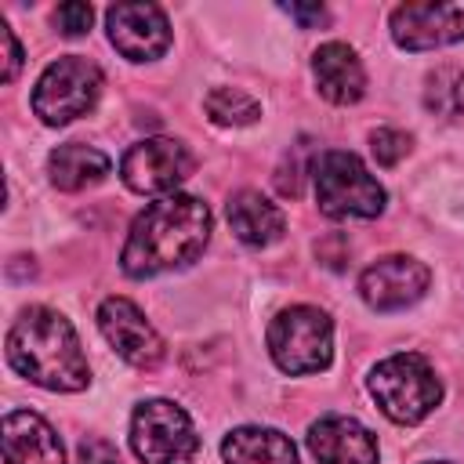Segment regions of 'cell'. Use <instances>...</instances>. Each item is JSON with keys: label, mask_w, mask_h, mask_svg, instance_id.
Masks as SVG:
<instances>
[{"label": "cell", "mask_w": 464, "mask_h": 464, "mask_svg": "<svg viewBox=\"0 0 464 464\" xmlns=\"http://www.w3.org/2000/svg\"><path fill=\"white\" fill-rule=\"evenodd\" d=\"M109 156L94 145H80V141H65L47 156V174L62 192H80L98 185L109 174Z\"/></svg>", "instance_id": "obj_18"}, {"label": "cell", "mask_w": 464, "mask_h": 464, "mask_svg": "<svg viewBox=\"0 0 464 464\" xmlns=\"http://www.w3.org/2000/svg\"><path fill=\"white\" fill-rule=\"evenodd\" d=\"M370 149H373V160L381 167H395L410 152V134L406 130H395V127H377L370 134Z\"/></svg>", "instance_id": "obj_21"}, {"label": "cell", "mask_w": 464, "mask_h": 464, "mask_svg": "<svg viewBox=\"0 0 464 464\" xmlns=\"http://www.w3.org/2000/svg\"><path fill=\"white\" fill-rule=\"evenodd\" d=\"M4 464H65V453L44 417L11 410L4 417Z\"/></svg>", "instance_id": "obj_14"}, {"label": "cell", "mask_w": 464, "mask_h": 464, "mask_svg": "<svg viewBox=\"0 0 464 464\" xmlns=\"http://www.w3.org/2000/svg\"><path fill=\"white\" fill-rule=\"evenodd\" d=\"M91 18H94V11H91V4H62L58 11H54V25L65 33V36H80V33H87L91 29Z\"/></svg>", "instance_id": "obj_22"}, {"label": "cell", "mask_w": 464, "mask_h": 464, "mask_svg": "<svg viewBox=\"0 0 464 464\" xmlns=\"http://www.w3.org/2000/svg\"><path fill=\"white\" fill-rule=\"evenodd\" d=\"M312 72H315V83H319V94L334 105H352L362 98L366 91V72H362V62L359 54L341 44V40H330L323 44L315 54H312Z\"/></svg>", "instance_id": "obj_15"}, {"label": "cell", "mask_w": 464, "mask_h": 464, "mask_svg": "<svg viewBox=\"0 0 464 464\" xmlns=\"http://www.w3.org/2000/svg\"><path fill=\"white\" fill-rule=\"evenodd\" d=\"M210 239V207L199 196L170 192L149 203L123 243L120 265L134 279H149L170 268L192 265Z\"/></svg>", "instance_id": "obj_1"}, {"label": "cell", "mask_w": 464, "mask_h": 464, "mask_svg": "<svg viewBox=\"0 0 464 464\" xmlns=\"http://www.w3.org/2000/svg\"><path fill=\"white\" fill-rule=\"evenodd\" d=\"M7 362L25 381L51 392H80L91 381L72 323L44 304L25 308L7 330Z\"/></svg>", "instance_id": "obj_2"}, {"label": "cell", "mask_w": 464, "mask_h": 464, "mask_svg": "<svg viewBox=\"0 0 464 464\" xmlns=\"http://www.w3.org/2000/svg\"><path fill=\"white\" fill-rule=\"evenodd\" d=\"M98 330L116 348V355L138 370H152L163 359V337L127 297H105L98 304Z\"/></svg>", "instance_id": "obj_10"}, {"label": "cell", "mask_w": 464, "mask_h": 464, "mask_svg": "<svg viewBox=\"0 0 464 464\" xmlns=\"http://www.w3.org/2000/svg\"><path fill=\"white\" fill-rule=\"evenodd\" d=\"M439 464H442V460H439Z\"/></svg>", "instance_id": "obj_26"}, {"label": "cell", "mask_w": 464, "mask_h": 464, "mask_svg": "<svg viewBox=\"0 0 464 464\" xmlns=\"http://www.w3.org/2000/svg\"><path fill=\"white\" fill-rule=\"evenodd\" d=\"M80 464H120V453L105 439H83L80 442Z\"/></svg>", "instance_id": "obj_24"}, {"label": "cell", "mask_w": 464, "mask_h": 464, "mask_svg": "<svg viewBox=\"0 0 464 464\" xmlns=\"http://www.w3.org/2000/svg\"><path fill=\"white\" fill-rule=\"evenodd\" d=\"M225 218H228V225H232V232H236V239L246 243V246H268V243H276V239L283 236V228H286L283 210H279L276 203H268V199H265L261 192H254V188L236 192V196L228 199V207H225Z\"/></svg>", "instance_id": "obj_16"}, {"label": "cell", "mask_w": 464, "mask_h": 464, "mask_svg": "<svg viewBox=\"0 0 464 464\" xmlns=\"http://www.w3.org/2000/svg\"><path fill=\"white\" fill-rule=\"evenodd\" d=\"M105 25L112 47L130 62H152L170 47V22L156 4H112Z\"/></svg>", "instance_id": "obj_12"}, {"label": "cell", "mask_w": 464, "mask_h": 464, "mask_svg": "<svg viewBox=\"0 0 464 464\" xmlns=\"http://www.w3.org/2000/svg\"><path fill=\"white\" fill-rule=\"evenodd\" d=\"M98 94H102V69L80 54H65L58 62H51L44 69V76L36 80L33 112L44 123L62 127L83 112H91Z\"/></svg>", "instance_id": "obj_7"}, {"label": "cell", "mask_w": 464, "mask_h": 464, "mask_svg": "<svg viewBox=\"0 0 464 464\" xmlns=\"http://www.w3.org/2000/svg\"><path fill=\"white\" fill-rule=\"evenodd\" d=\"M370 395L377 399V406L388 420L417 424L439 406L442 384H439V377L424 355L399 352V355H388L384 362H377L370 370Z\"/></svg>", "instance_id": "obj_3"}, {"label": "cell", "mask_w": 464, "mask_h": 464, "mask_svg": "<svg viewBox=\"0 0 464 464\" xmlns=\"http://www.w3.org/2000/svg\"><path fill=\"white\" fill-rule=\"evenodd\" d=\"M130 446L145 464H192L199 435L178 402L149 399L130 417Z\"/></svg>", "instance_id": "obj_6"}, {"label": "cell", "mask_w": 464, "mask_h": 464, "mask_svg": "<svg viewBox=\"0 0 464 464\" xmlns=\"http://www.w3.org/2000/svg\"><path fill=\"white\" fill-rule=\"evenodd\" d=\"M392 36L406 51H431L464 40V0H413L392 11Z\"/></svg>", "instance_id": "obj_9"}, {"label": "cell", "mask_w": 464, "mask_h": 464, "mask_svg": "<svg viewBox=\"0 0 464 464\" xmlns=\"http://www.w3.org/2000/svg\"><path fill=\"white\" fill-rule=\"evenodd\" d=\"M268 352L283 373H319L334 355V323L323 308L294 304L268 323Z\"/></svg>", "instance_id": "obj_5"}, {"label": "cell", "mask_w": 464, "mask_h": 464, "mask_svg": "<svg viewBox=\"0 0 464 464\" xmlns=\"http://www.w3.org/2000/svg\"><path fill=\"white\" fill-rule=\"evenodd\" d=\"M308 450L319 464H377V439L355 417H319L308 428Z\"/></svg>", "instance_id": "obj_13"}, {"label": "cell", "mask_w": 464, "mask_h": 464, "mask_svg": "<svg viewBox=\"0 0 464 464\" xmlns=\"http://www.w3.org/2000/svg\"><path fill=\"white\" fill-rule=\"evenodd\" d=\"M203 109L221 127H246V123H254L261 116V105L246 91H239V87H214L207 94Z\"/></svg>", "instance_id": "obj_20"}, {"label": "cell", "mask_w": 464, "mask_h": 464, "mask_svg": "<svg viewBox=\"0 0 464 464\" xmlns=\"http://www.w3.org/2000/svg\"><path fill=\"white\" fill-rule=\"evenodd\" d=\"M221 457L225 464H297L294 442L283 431L257 428V424L228 431L221 442Z\"/></svg>", "instance_id": "obj_17"}, {"label": "cell", "mask_w": 464, "mask_h": 464, "mask_svg": "<svg viewBox=\"0 0 464 464\" xmlns=\"http://www.w3.org/2000/svg\"><path fill=\"white\" fill-rule=\"evenodd\" d=\"M0 44H4V69H0V76H4V83H11L18 76V69H22V47H18V40H14L7 22H0Z\"/></svg>", "instance_id": "obj_23"}, {"label": "cell", "mask_w": 464, "mask_h": 464, "mask_svg": "<svg viewBox=\"0 0 464 464\" xmlns=\"http://www.w3.org/2000/svg\"><path fill=\"white\" fill-rule=\"evenodd\" d=\"M319 210L330 218H377L384 210V188L355 152L326 149L312 163Z\"/></svg>", "instance_id": "obj_4"}, {"label": "cell", "mask_w": 464, "mask_h": 464, "mask_svg": "<svg viewBox=\"0 0 464 464\" xmlns=\"http://www.w3.org/2000/svg\"><path fill=\"white\" fill-rule=\"evenodd\" d=\"M192 170H196L192 152L174 138H145L130 145L120 160L123 185L141 196H160V192L170 196Z\"/></svg>", "instance_id": "obj_8"}, {"label": "cell", "mask_w": 464, "mask_h": 464, "mask_svg": "<svg viewBox=\"0 0 464 464\" xmlns=\"http://www.w3.org/2000/svg\"><path fill=\"white\" fill-rule=\"evenodd\" d=\"M428 283H431V272L424 261L406 257V254H388V257H377L359 276V294L377 312H399L420 301Z\"/></svg>", "instance_id": "obj_11"}, {"label": "cell", "mask_w": 464, "mask_h": 464, "mask_svg": "<svg viewBox=\"0 0 464 464\" xmlns=\"http://www.w3.org/2000/svg\"><path fill=\"white\" fill-rule=\"evenodd\" d=\"M424 105L442 120H464V69H435L424 87Z\"/></svg>", "instance_id": "obj_19"}, {"label": "cell", "mask_w": 464, "mask_h": 464, "mask_svg": "<svg viewBox=\"0 0 464 464\" xmlns=\"http://www.w3.org/2000/svg\"><path fill=\"white\" fill-rule=\"evenodd\" d=\"M283 11L290 14V18H297L304 29H312V25H319V22H326V7L323 4H283Z\"/></svg>", "instance_id": "obj_25"}]
</instances>
